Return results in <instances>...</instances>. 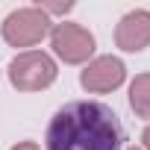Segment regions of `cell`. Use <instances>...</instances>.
<instances>
[{
    "mask_svg": "<svg viewBox=\"0 0 150 150\" xmlns=\"http://www.w3.org/2000/svg\"><path fill=\"white\" fill-rule=\"evenodd\" d=\"M44 144L47 150H121L124 127L106 103L74 100L50 118Z\"/></svg>",
    "mask_w": 150,
    "mask_h": 150,
    "instance_id": "cell-1",
    "label": "cell"
},
{
    "mask_svg": "<svg viewBox=\"0 0 150 150\" xmlns=\"http://www.w3.org/2000/svg\"><path fill=\"white\" fill-rule=\"evenodd\" d=\"M56 62L44 50H24L9 62V83L18 91H41L56 80Z\"/></svg>",
    "mask_w": 150,
    "mask_h": 150,
    "instance_id": "cell-2",
    "label": "cell"
},
{
    "mask_svg": "<svg viewBox=\"0 0 150 150\" xmlns=\"http://www.w3.org/2000/svg\"><path fill=\"white\" fill-rule=\"evenodd\" d=\"M0 33H3V41L12 47H33L50 33V18L38 6H24L6 15Z\"/></svg>",
    "mask_w": 150,
    "mask_h": 150,
    "instance_id": "cell-3",
    "label": "cell"
},
{
    "mask_svg": "<svg viewBox=\"0 0 150 150\" xmlns=\"http://www.w3.org/2000/svg\"><path fill=\"white\" fill-rule=\"evenodd\" d=\"M50 47L53 53L68 62V65H83L91 59L94 53V35L80 27V24H71V21H62L56 27H50Z\"/></svg>",
    "mask_w": 150,
    "mask_h": 150,
    "instance_id": "cell-4",
    "label": "cell"
},
{
    "mask_svg": "<svg viewBox=\"0 0 150 150\" xmlns=\"http://www.w3.org/2000/svg\"><path fill=\"white\" fill-rule=\"evenodd\" d=\"M127 77V68L118 56H97L91 59L83 74H80V86L91 94H106V91H115Z\"/></svg>",
    "mask_w": 150,
    "mask_h": 150,
    "instance_id": "cell-5",
    "label": "cell"
},
{
    "mask_svg": "<svg viewBox=\"0 0 150 150\" xmlns=\"http://www.w3.org/2000/svg\"><path fill=\"white\" fill-rule=\"evenodd\" d=\"M115 44L124 53H138L150 47V12L147 9L127 12L115 27Z\"/></svg>",
    "mask_w": 150,
    "mask_h": 150,
    "instance_id": "cell-6",
    "label": "cell"
},
{
    "mask_svg": "<svg viewBox=\"0 0 150 150\" xmlns=\"http://www.w3.org/2000/svg\"><path fill=\"white\" fill-rule=\"evenodd\" d=\"M129 106L138 118L150 121V74H138L129 83Z\"/></svg>",
    "mask_w": 150,
    "mask_h": 150,
    "instance_id": "cell-7",
    "label": "cell"
},
{
    "mask_svg": "<svg viewBox=\"0 0 150 150\" xmlns=\"http://www.w3.org/2000/svg\"><path fill=\"white\" fill-rule=\"evenodd\" d=\"M38 9L50 18V15H65V12H71L74 3H38Z\"/></svg>",
    "mask_w": 150,
    "mask_h": 150,
    "instance_id": "cell-8",
    "label": "cell"
},
{
    "mask_svg": "<svg viewBox=\"0 0 150 150\" xmlns=\"http://www.w3.org/2000/svg\"><path fill=\"white\" fill-rule=\"evenodd\" d=\"M12 150H38V144H35V141H18Z\"/></svg>",
    "mask_w": 150,
    "mask_h": 150,
    "instance_id": "cell-9",
    "label": "cell"
},
{
    "mask_svg": "<svg viewBox=\"0 0 150 150\" xmlns=\"http://www.w3.org/2000/svg\"><path fill=\"white\" fill-rule=\"evenodd\" d=\"M141 141H144V150H150V127L144 129V135H141Z\"/></svg>",
    "mask_w": 150,
    "mask_h": 150,
    "instance_id": "cell-10",
    "label": "cell"
},
{
    "mask_svg": "<svg viewBox=\"0 0 150 150\" xmlns=\"http://www.w3.org/2000/svg\"><path fill=\"white\" fill-rule=\"evenodd\" d=\"M129 150H141V147H129Z\"/></svg>",
    "mask_w": 150,
    "mask_h": 150,
    "instance_id": "cell-11",
    "label": "cell"
}]
</instances>
